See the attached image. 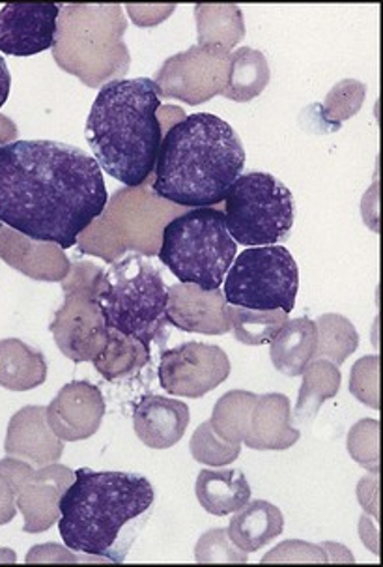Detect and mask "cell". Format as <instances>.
<instances>
[{
    "mask_svg": "<svg viewBox=\"0 0 383 567\" xmlns=\"http://www.w3.org/2000/svg\"><path fill=\"white\" fill-rule=\"evenodd\" d=\"M322 547L325 549V555H328V564H330V561L331 564H335V561L337 564H344V561L353 564V561H355L350 549L342 547V545L325 542V544H322Z\"/></svg>",
    "mask_w": 383,
    "mask_h": 567,
    "instance_id": "obj_42",
    "label": "cell"
},
{
    "mask_svg": "<svg viewBox=\"0 0 383 567\" xmlns=\"http://www.w3.org/2000/svg\"><path fill=\"white\" fill-rule=\"evenodd\" d=\"M287 561L288 564H300V561L328 564V555H325L322 544L288 539V542L277 545L276 549H271L262 558V564H287Z\"/></svg>",
    "mask_w": 383,
    "mask_h": 567,
    "instance_id": "obj_38",
    "label": "cell"
},
{
    "mask_svg": "<svg viewBox=\"0 0 383 567\" xmlns=\"http://www.w3.org/2000/svg\"><path fill=\"white\" fill-rule=\"evenodd\" d=\"M189 425L186 403L163 395H144L133 411L138 441L152 450H168L182 441Z\"/></svg>",
    "mask_w": 383,
    "mask_h": 567,
    "instance_id": "obj_19",
    "label": "cell"
},
{
    "mask_svg": "<svg viewBox=\"0 0 383 567\" xmlns=\"http://www.w3.org/2000/svg\"><path fill=\"white\" fill-rule=\"evenodd\" d=\"M48 381V360L21 339L0 341V386L10 392H29Z\"/></svg>",
    "mask_w": 383,
    "mask_h": 567,
    "instance_id": "obj_23",
    "label": "cell"
},
{
    "mask_svg": "<svg viewBox=\"0 0 383 567\" xmlns=\"http://www.w3.org/2000/svg\"><path fill=\"white\" fill-rule=\"evenodd\" d=\"M314 324H317V357L314 358L330 360L339 368L360 347V333L342 315H322L318 317Z\"/></svg>",
    "mask_w": 383,
    "mask_h": 567,
    "instance_id": "obj_30",
    "label": "cell"
},
{
    "mask_svg": "<svg viewBox=\"0 0 383 567\" xmlns=\"http://www.w3.org/2000/svg\"><path fill=\"white\" fill-rule=\"evenodd\" d=\"M64 444L48 422L45 406H24L8 425L7 453L45 466L61 458Z\"/></svg>",
    "mask_w": 383,
    "mask_h": 567,
    "instance_id": "obj_18",
    "label": "cell"
},
{
    "mask_svg": "<svg viewBox=\"0 0 383 567\" xmlns=\"http://www.w3.org/2000/svg\"><path fill=\"white\" fill-rule=\"evenodd\" d=\"M105 327L137 339L151 352L152 343L168 339V287L154 262L132 254L103 270L96 290Z\"/></svg>",
    "mask_w": 383,
    "mask_h": 567,
    "instance_id": "obj_6",
    "label": "cell"
},
{
    "mask_svg": "<svg viewBox=\"0 0 383 567\" xmlns=\"http://www.w3.org/2000/svg\"><path fill=\"white\" fill-rule=\"evenodd\" d=\"M159 110L162 97L151 78L108 81L92 103L84 137L102 171L124 186H144L156 169Z\"/></svg>",
    "mask_w": 383,
    "mask_h": 567,
    "instance_id": "obj_4",
    "label": "cell"
},
{
    "mask_svg": "<svg viewBox=\"0 0 383 567\" xmlns=\"http://www.w3.org/2000/svg\"><path fill=\"white\" fill-rule=\"evenodd\" d=\"M189 447H192L195 461L208 466L232 465L241 453V444H230V442L219 439L216 431L211 429L210 422L203 423L195 431Z\"/></svg>",
    "mask_w": 383,
    "mask_h": 567,
    "instance_id": "obj_33",
    "label": "cell"
},
{
    "mask_svg": "<svg viewBox=\"0 0 383 567\" xmlns=\"http://www.w3.org/2000/svg\"><path fill=\"white\" fill-rule=\"evenodd\" d=\"M238 255L221 210L211 206L174 216L162 230L157 257L180 284L221 289Z\"/></svg>",
    "mask_w": 383,
    "mask_h": 567,
    "instance_id": "obj_7",
    "label": "cell"
},
{
    "mask_svg": "<svg viewBox=\"0 0 383 567\" xmlns=\"http://www.w3.org/2000/svg\"><path fill=\"white\" fill-rule=\"evenodd\" d=\"M96 159L56 141L0 143V225L70 249L105 208Z\"/></svg>",
    "mask_w": 383,
    "mask_h": 567,
    "instance_id": "obj_1",
    "label": "cell"
},
{
    "mask_svg": "<svg viewBox=\"0 0 383 567\" xmlns=\"http://www.w3.org/2000/svg\"><path fill=\"white\" fill-rule=\"evenodd\" d=\"M230 72V51L217 45H193L170 56L156 73L159 97L200 105L221 96Z\"/></svg>",
    "mask_w": 383,
    "mask_h": 567,
    "instance_id": "obj_10",
    "label": "cell"
},
{
    "mask_svg": "<svg viewBox=\"0 0 383 567\" xmlns=\"http://www.w3.org/2000/svg\"><path fill=\"white\" fill-rule=\"evenodd\" d=\"M157 374L170 395L204 398L230 377V358L217 344L187 341L163 352Z\"/></svg>",
    "mask_w": 383,
    "mask_h": 567,
    "instance_id": "obj_12",
    "label": "cell"
},
{
    "mask_svg": "<svg viewBox=\"0 0 383 567\" xmlns=\"http://www.w3.org/2000/svg\"><path fill=\"white\" fill-rule=\"evenodd\" d=\"M365 96L366 85L360 81H353V79L341 81L323 102V121L335 122L337 126H341L342 122L348 121L363 107Z\"/></svg>",
    "mask_w": 383,
    "mask_h": 567,
    "instance_id": "obj_34",
    "label": "cell"
},
{
    "mask_svg": "<svg viewBox=\"0 0 383 567\" xmlns=\"http://www.w3.org/2000/svg\"><path fill=\"white\" fill-rule=\"evenodd\" d=\"M61 4H7L0 10V53L32 56L53 49Z\"/></svg>",
    "mask_w": 383,
    "mask_h": 567,
    "instance_id": "obj_13",
    "label": "cell"
},
{
    "mask_svg": "<svg viewBox=\"0 0 383 567\" xmlns=\"http://www.w3.org/2000/svg\"><path fill=\"white\" fill-rule=\"evenodd\" d=\"M301 433L292 425L290 399L282 393L258 395L251 414V429L246 446L257 452H284L300 441Z\"/></svg>",
    "mask_w": 383,
    "mask_h": 567,
    "instance_id": "obj_20",
    "label": "cell"
},
{
    "mask_svg": "<svg viewBox=\"0 0 383 567\" xmlns=\"http://www.w3.org/2000/svg\"><path fill=\"white\" fill-rule=\"evenodd\" d=\"M96 290L97 285L64 289L66 300L49 327L59 349L75 363L94 362L108 341V330L97 308Z\"/></svg>",
    "mask_w": 383,
    "mask_h": 567,
    "instance_id": "obj_11",
    "label": "cell"
},
{
    "mask_svg": "<svg viewBox=\"0 0 383 567\" xmlns=\"http://www.w3.org/2000/svg\"><path fill=\"white\" fill-rule=\"evenodd\" d=\"M195 560L198 564H247L249 556L232 544L227 528H214L198 539Z\"/></svg>",
    "mask_w": 383,
    "mask_h": 567,
    "instance_id": "obj_36",
    "label": "cell"
},
{
    "mask_svg": "<svg viewBox=\"0 0 383 567\" xmlns=\"http://www.w3.org/2000/svg\"><path fill=\"white\" fill-rule=\"evenodd\" d=\"M156 501L152 483L133 472L79 468L59 501V532L66 547L84 555L126 560L135 520Z\"/></svg>",
    "mask_w": 383,
    "mask_h": 567,
    "instance_id": "obj_3",
    "label": "cell"
},
{
    "mask_svg": "<svg viewBox=\"0 0 383 567\" xmlns=\"http://www.w3.org/2000/svg\"><path fill=\"white\" fill-rule=\"evenodd\" d=\"M257 393L247 390H232L225 393L216 403L211 414V429L222 441L241 444L251 429V414L257 403Z\"/></svg>",
    "mask_w": 383,
    "mask_h": 567,
    "instance_id": "obj_28",
    "label": "cell"
},
{
    "mask_svg": "<svg viewBox=\"0 0 383 567\" xmlns=\"http://www.w3.org/2000/svg\"><path fill=\"white\" fill-rule=\"evenodd\" d=\"M32 474L34 471L23 461L10 457L0 461V525L13 519L21 487Z\"/></svg>",
    "mask_w": 383,
    "mask_h": 567,
    "instance_id": "obj_35",
    "label": "cell"
},
{
    "mask_svg": "<svg viewBox=\"0 0 383 567\" xmlns=\"http://www.w3.org/2000/svg\"><path fill=\"white\" fill-rule=\"evenodd\" d=\"M151 362V352L138 343L137 339L126 338L122 333L108 330V341L102 354L94 360V368L107 381H118L132 374Z\"/></svg>",
    "mask_w": 383,
    "mask_h": 567,
    "instance_id": "obj_29",
    "label": "cell"
},
{
    "mask_svg": "<svg viewBox=\"0 0 383 567\" xmlns=\"http://www.w3.org/2000/svg\"><path fill=\"white\" fill-rule=\"evenodd\" d=\"M246 167V148L227 121L210 113L184 116L163 135L154 194L187 208L225 200Z\"/></svg>",
    "mask_w": 383,
    "mask_h": 567,
    "instance_id": "obj_2",
    "label": "cell"
},
{
    "mask_svg": "<svg viewBox=\"0 0 383 567\" xmlns=\"http://www.w3.org/2000/svg\"><path fill=\"white\" fill-rule=\"evenodd\" d=\"M350 392L369 409L380 411V357H363L350 371Z\"/></svg>",
    "mask_w": 383,
    "mask_h": 567,
    "instance_id": "obj_37",
    "label": "cell"
},
{
    "mask_svg": "<svg viewBox=\"0 0 383 567\" xmlns=\"http://www.w3.org/2000/svg\"><path fill=\"white\" fill-rule=\"evenodd\" d=\"M173 4L170 7H143V4H127L126 10L133 23L138 27H152V24L162 23L174 12Z\"/></svg>",
    "mask_w": 383,
    "mask_h": 567,
    "instance_id": "obj_40",
    "label": "cell"
},
{
    "mask_svg": "<svg viewBox=\"0 0 383 567\" xmlns=\"http://www.w3.org/2000/svg\"><path fill=\"white\" fill-rule=\"evenodd\" d=\"M227 530L238 549L255 553L281 536L284 515L271 502H247L246 506L236 512Z\"/></svg>",
    "mask_w": 383,
    "mask_h": 567,
    "instance_id": "obj_21",
    "label": "cell"
},
{
    "mask_svg": "<svg viewBox=\"0 0 383 567\" xmlns=\"http://www.w3.org/2000/svg\"><path fill=\"white\" fill-rule=\"evenodd\" d=\"M350 457L371 474H380V420L365 417L355 423L346 439Z\"/></svg>",
    "mask_w": 383,
    "mask_h": 567,
    "instance_id": "obj_32",
    "label": "cell"
},
{
    "mask_svg": "<svg viewBox=\"0 0 383 567\" xmlns=\"http://www.w3.org/2000/svg\"><path fill=\"white\" fill-rule=\"evenodd\" d=\"M167 320L182 332L204 336L230 332L228 303L221 289L203 290L187 284L168 287Z\"/></svg>",
    "mask_w": 383,
    "mask_h": 567,
    "instance_id": "obj_15",
    "label": "cell"
},
{
    "mask_svg": "<svg viewBox=\"0 0 383 567\" xmlns=\"http://www.w3.org/2000/svg\"><path fill=\"white\" fill-rule=\"evenodd\" d=\"M301 377H303V384L296 403V420L311 422L320 411L323 401L335 398L341 390V371L330 360L314 358L301 371Z\"/></svg>",
    "mask_w": 383,
    "mask_h": 567,
    "instance_id": "obj_27",
    "label": "cell"
},
{
    "mask_svg": "<svg viewBox=\"0 0 383 567\" xmlns=\"http://www.w3.org/2000/svg\"><path fill=\"white\" fill-rule=\"evenodd\" d=\"M358 501L369 515L380 519V477L366 476L358 483Z\"/></svg>",
    "mask_w": 383,
    "mask_h": 567,
    "instance_id": "obj_39",
    "label": "cell"
},
{
    "mask_svg": "<svg viewBox=\"0 0 383 567\" xmlns=\"http://www.w3.org/2000/svg\"><path fill=\"white\" fill-rule=\"evenodd\" d=\"M75 472L64 466H48L34 472L18 496V509L24 515V532L49 530L59 519V501L72 485Z\"/></svg>",
    "mask_w": 383,
    "mask_h": 567,
    "instance_id": "obj_17",
    "label": "cell"
},
{
    "mask_svg": "<svg viewBox=\"0 0 383 567\" xmlns=\"http://www.w3.org/2000/svg\"><path fill=\"white\" fill-rule=\"evenodd\" d=\"M271 363L287 377H300L317 357V324L309 317L287 320L270 341Z\"/></svg>",
    "mask_w": 383,
    "mask_h": 567,
    "instance_id": "obj_22",
    "label": "cell"
},
{
    "mask_svg": "<svg viewBox=\"0 0 383 567\" xmlns=\"http://www.w3.org/2000/svg\"><path fill=\"white\" fill-rule=\"evenodd\" d=\"M222 287L228 306L290 313L300 290V270L287 248L260 246L234 259Z\"/></svg>",
    "mask_w": 383,
    "mask_h": 567,
    "instance_id": "obj_9",
    "label": "cell"
},
{
    "mask_svg": "<svg viewBox=\"0 0 383 567\" xmlns=\"http://www.w3.org/2000/svg\"><path fill=\"white\" fill-rule=\"evenodd\" d=\"M0 259L40 281H64L72 268L56 244L31 240L7 225H0Z\"/></svg>",
    "mask_w": 383,
    "mask_h": 567,
    "instance_id": "obj_16",
    "label": "cell"
},
{
    "mask_svg": "<svg viewBox=\"0 0 383 567\" xmlns=\"http://www.w3.org/2000/svg\"><path fill=\"white\" fill-rule=\"evenodd\" d=\"M127 21L121 4H66L61 7L53 51L56 64L91 89L130 70L124 34Z\"/></svg>",
    "mask_w": 383,
    "mask_h": 567,
    "instance_id": "obj_5",
    "label": "cell"
},
{
    "mask_svg": "<svg viewBox=\"0 0 383 567\" xmlns=\"http://www.w3.org/2000/svg\"><path fill=\"white\" fill-rule=\"evenodd\" d=\"M270 64L260 51L236 49L230 53V72L221 96L238 103L252 102L270 85Z\"/></svg>",
    "mask_w": 383,
    "mask_h": 567,
    "instance_id": "obj_25",
    "label": "cell"
},
{
    "mask_svg": "<svg viewBox=\"0 0 383 567\" xmlns=\"http://www.w3.org/2000/svg\"><path fill=\"white\" fill-rule=\"evenodd\" d=\"M105 416V399L91 382L73 381L48 406V422L61 441H86Z\"/></svg>",
    "mask_w": 383,
    "mask_h": 567,
    "instance_id": "obj_14",
    "label": "cell"
},
{
    "mask_svg": "<svg viewBox=\"0 0 383 567\" xmlns=\"http://www.w3.org/2000/svg\"><path fill=\"white\" fill-rule=\"evenodd\" d=\"M227 229L247 248L276 246L293 227L292 192L270 173H247L234 182L225 197Z\"/></svg>",
    "mask_w": 383,
    "mask_h": 567,
    "instance_id": "obj_8",
    "label": "cell"
},
{
    "mask_svg": "<svg viewBox=\"0 0 383 567\" xmlns=\"http://www.w3.org/2000/svg\"><path fill=\"white\" fill-rule=\"evenodd\" d=\"M195 495L206 512L225 517L251 501V487L241 471H203L195 483Z\"/></svg>",
    "mask_w": 383,
    "mask_h": 567,
    "instance_id": "obj_24",
    "label": "cell"
},
{
    "mask_svg": "<svg viewBox=\"0 0 383 567\" xmlns=\"http://www.w3.org/2000/svg\"><path fill=\"white\" fill-rule=\"evenodd\" d=\"M228 317H230V332L234 333V338L247 347L270 343L288 320V313L282 309L258 311V309L238 308V306H228Z\"/></svg>",
    "mask_w": 383,
    "mask_h": 567,
    "instance_id": "obj_31",
    "label": "cell"
},
{
    "mask_svg": "<svg viewBox=\"0 0 383 567\" xmlns=\"http://www.w3.org/2000/svg\"><path fill=\"white\" fill-rule=\"evenodd\" d=\"M360 536L366 549L380 556V530H377V526L372 523L369 515H363L360 519Z\"/></svg>",
    "mask_w": 383,
    "mask_h": 567,
    "instance_id": "obj_41",
    "label": "cell"
},
{
    "mask_svg": "<svg viewBox=\"0 0 383 567\" xmlns=\"http://www.w3.org/2000/svg\"><path fill=\"white\" fill-rule=\"evenodd\" d=\"M10 86H12V75H10L4 56L0 55V110L10 96Z\"/></svg>",
    "mask_w": 383,
    "mask_h": 567,
    "instance_id": "obj_43",
    "label": "cell"
},
{
    "mask_svg": "<svg viewBox=\"0 0 383 567\" xmlns=\"http://www.w3.org/2000/svg\"><path fill=\"white\" fill-rule=\"evenodd\" d=\"M198 45L236 48L246 38L244 12L236 4H198L195 7Z\"/></svg>",
    "mask_w": 383,
    "mask_h": 567,
    "instance_id": "obj_26",
    "label": "cell"
}]
</instances>
